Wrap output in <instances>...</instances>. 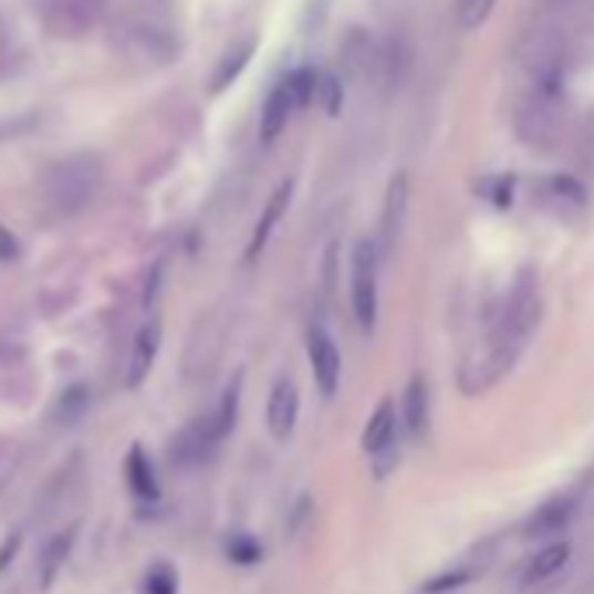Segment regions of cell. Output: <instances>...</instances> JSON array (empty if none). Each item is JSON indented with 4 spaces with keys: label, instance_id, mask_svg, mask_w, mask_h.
Masks as SVG:
<instances>
[{
    "label": "cell",
    "instance_id": "9c48e42d",
    "mask_svg": "<svg viewBox=\"0 0 594 594\" xmlns=\"http://www.w3.org/2000/svg\"><path fill=\"white\" fill-rule=\"evenodd\" d=\"M298 409H301V395L298 385L291 378H277L273 392H270V403H267V427L277 441H288L298 427Z\"/></svg>",
    "mask_w": 594,
    "mask_h": 594
},
{
    "label": "cell",
    "instance_id": "3957f363",
    "mask_svg": "<svg viewBox=\"0 0 594 594\" xmlns=\"http://www.w3.org/2000/svg\"><path fill=\"white\" fill-rule=\"evenodd\" d=\"M105 179V165L95 154H71V158L56 161L46 171V204L56 213H77L81 207H87L95 200V192Z\"/></svg>",
    "mask_w": 594,
    "mask_h": 594
},
{
    "label": "cell",
    "instance_id": "4fadbf2b",
    "mask_svg": "<svg viewBox=\"0 0 594 594\" xmlns=\"http://www.w3.org/2000/svg\"><path fill=\"white\" fill-rule=\"evenodd\" d=\"M291 192H294V179L280 183V186L273 189V196L267 200V210H262L259 225H256V235H252V241H249V249H246L249 259H256L262 249H267V241H270L273 228L283 221V213H288V207H291Z\"/></svg>",
    "mask_w": 594,
    "mask_h": 594
},
{
    "label": "cell",
    "instance_id": "4316f807",
    "mask_svg": "<svg viewBox=\"0 0 594 594\" xmlns=\"http://www.w3.org/2000/svg\"><path fill=\"white\" fill-rule=\"evenodd\" d=\"M21 256V246H18V238L11 235V228L0 225V262H14Z\"/></svg>",
    "mask_w": 594,
    "mask_h": 594
},
{
    "label": "cell",
    "instance_id": "83f0119b",
    "mask_svg": "<svg viewBox=\"0 0 594 594\" xmlns=\"http://www.w3.org/2000/svg\"><path fill=\"white\" fill-rule=\"evenodd\" d=\"M18 545H21V532H11V535L4 539V545H0V570H8L11 556L18 553Z\"/></svg>",
    "mask_w": 594,
    "mask_h": 594
},
{
    "label": "cell",
    "instance_id": "8fae6325",
    "mask_svg": "<svg viewBox=\"0 0 594 594\" xmlns=\"http://www.w3.org/2000/svg\"><path fill=\"white\" fill-rule=\"evenodd\" d=\"M577 514V497L566 493V497H553L545 500L542 508L524 521V535L528 539H549V535H560L563 528H570Z\"/></svg>",
    "mask_w": 594,
    "mask_h": 594
},
{
    "label": "cell",
    "instance_id": "603a6c76",
    "mask_svg": "<svg viewBox=\"0 0 594 594\" xmlns=\"http://www.w3.org/2000/svg\"><path fill=\"white\" fill-rule=\"evenodd\" d=\"M144 594H179V574L168 563L150 566L144 577Z\"/></svg>",
    "mask_w": 594,
    "mask_h": 594
},
{
    "label": "cell",
    "instance_id": "5b68a950",
    "mask_svg": "<svg viewBox=\"0 0 594 594\" xmlns=\"http://www.w3.org/2000/svg\"><path fill=\"white\" fill-rule=\"evenodd\" d=\"M105 18V0H42V25L56 39H81Z\"/></svg>",
    "mask_w": 594,
    "mask_h": 594
},
{
    "label": "cell",
    "instance_id": "e0dca14e",
    "mask_svg": "<svg viewBox=\"0 0 594 594\" xmlns=\"http://www.w3.org/2000/svg\"><path fill=\"white\" fill-rule=\"evenodd\" d=\"M74 535H77L74 528H67V532L53 535L50 545L42 549V556H39V587H42V591L53 587V581H56V574H60V566L67 563L71 549H74Z\"/></svg>",
    "mask_w": 594,
    "mask_h": 594
},
{
    "label": "cell",
    "instance_id": "7a4b0ae2",
    "mask_svg": "<svg viewBox=\"0 0 594 594\" xmlns=\"http://www.w3.org/2000/svg\"><path fill=\"white\" fill-rule=\"evenodd\" d=\"M113 42L126 60L144 63V67H165V63H171L175 53H179V42H175L168 18H158L140 8L126 11L116 21Z\"/></svg>",
    "mask_w": 594,
    "mask_h": 594
},
{
    "label": "cell",
    "instance_id": "484cf974",
    "mask_svg": "<svg viewBox=\"0 0 594 594\" xmlns=\"http://www.w3.org/2000/svg\"><path fill=\"white\" fill-rule=\"evenodd\" d=\"M461 584H469L466 570H458V574H441L437 581L424 584V594H445V591H455V587H461Z\"/></svg>",
    "mask_w": 594,
    "mask_h": 594
},
{
    "label": "cell",
    "instance_id": "52a82bcc",
    "mask_svg": "<svg viewBox=\"0 0 594 594\" xmlns=\"http://www.w3.org/2000/svg\"><path fill=\"white\" fill-rule=\"evenodd\" d=\"M298 95H294V87H291V81L283 77L273 92H270V98H267V105H262V119H259V140L262 144H273L277 137H283V129L291 126V119H294V113H298Z\"/></svg>",
    "mask_w": 594,
    "mask_h": 594
},
{
    "label": "cell",
    "instance_id": "cb8c5ba5",
    "mask_svg": "<svg viewBox=\"0 0 594 594\" xmlns=\"http://www.w3.org/2000/svg\"><path fill=\"white\" fill-rule=\"evenodd\" d=\"M228 560H235L241 566H252V563L262 560V545L256 539H249V535H235L228 542Z\"/></svg>",
    "mask_w": 594,
    "mask_h": 594
},
{
    "label": "cell",
    "instance_id": "9a60e30c",
    "mask_svg": "<svg viewBox=\"0 0 594 594\" xmlns=\"http://www.w3.org/2000/svg\"><path fill=\"white\" fill-rule=\"evenodd\" d=\"M427 420H430V395H427V382L420 374H413L406 395H403V424L409 430V437H424L427 434Z\"/></svg>",
    "mask_w": 594,
    "mask_h": 594
},
{
    "label": "cell",
    "instance_id": "44dd1931",
    "mask_svg": "<svg viewBox=\"0 0 594 594\" xmlns=\"http://www.w3.org/2000/svg\"><path fill=\"white\" fill-rule=\"evenodd\" d=\"M252 42H246V46H241L238 53H231V56H225L221 60V67H217V74L210 77V92H225V87L246 71V63H249V56H252Z\"/></svg>",
    "mask_w": 594,
    "mask_h": 594
},
{
    "label": "cell",
    "instance_id": "277c9868",
    "mask_svg": "<svg viewBox=\"0 0 594 594\" xmlns=\"http://www.w3.org/2000/svg\"><path fill=\"white\" fill-rule=\"evenodd\" d=\"M350 304L354 319L364 333H371L378 322V246L374 241H357L354 262H350Z\"/></svg>",
    "mask_w": 594,
    "mask_h": 594
},
{
    "label": "cell",
    "instance_id": "7402d4cb",
    "mask_svg": "<svg viewBox=\"0 0 594 594\" xmlns=\"http://www.w3.org/2000/svg\"><path fill=\"white\" fill-rule=\"evenodd\" d=\"M84 409H87V388L74 385V388H67V392L60 395L53 416H56V424H74V420H81Z\"/></svg>",
    "mask_w": 594,
    "mask_h": 594
},
{
    "label": "cell",
    "instance_id": "ac0fdd59",
    "mask_svg": "<svg viewBox=\"0 0 594 594\" xmlns=\"http://www.w3.org/2000/svg\"><path fill=\"white\" fill-rule=\"evenodd\" d=\"M126 482H129V490H134L140 500H158V476H154V466H150V458L144 455V448H129L126 455Z\"/></svg>",
    "mask_w": 594,
    "mask_h": 594
},
{
    "label": "cell",
    "instance_id": "d4e9b609",
    "mask_svg": "<svg viewBox=\"0 0 594 594\" xmlns=\"http://www.w3.org/2000/svg\"><path fill=\"white\" fill-rule=\"evenodd\" d=\"M315 102H322V108L329 116H336L340 108H343V84L336 81V77H329V74H322L319 77V98Z\"/></svg>",
    "mask_w": 594,
    "mask_h": 594
},
{
    "label": "cell",
    "instance_id": "8992f818",
    "mask_svg": "<svg viewBox=\"0 0 594 594\" xmlns=\"http://www.w3.org/2000/svg\"><path fill=\"white\" fill-rule=\"evenodd\" d=\"M308 361L322 395H336L340 388V350L322 325H308Z\"/></svg>",
    "mask_w": 594,
    "mask_h": 594
},
{
    "label": "cell",
    "instance_id": "6da1fadb",
    "mask_svg": "<svg viewBox=\"0 0 594 594\" xmlns=\"http://www.w3.org/2000/svg\"><path fill=\"white\" fill-rule=\"evenodd\" d=\"M535 322H539V288H535L532 273H524L514 283L508 304H503L493 333L472 350V354L466 357V364H461V371H458L461 392L466 395L490 392L521 357L528 333L535 329Z\"/></svg>",
    "mask_w": 594,
    "mask_h": 594
},
{
    "label": "cell",
    "instance_id": "ba28073f",
    "mask_svg": "<svg viewBox=\"0 0 594 594\" xmlns=\"http://www.w3.org/2000/svg\"><path fill=\"white\" fill-rule=\"evenodd\" d=\"M221 445V437L213 434V424H210V413L200 416V420H192L179 437L171 441V461L175 466H200L204 458H210V451Z\"/></svg>",
    "mask_w": 594,
    "mask_h": 594
},
{
    "label": "cell",
    "instance_id": "ffe728a7",
    "mask_svg": "<svg viewBox=\"0 0 594 594\" xmlns=\"http://www.w3.org/2000/svg\"><path fill=\"white\" fill-rule=\"evenodd\" d=\"M455 25L461 32H476L479 25H487V18L493 14L497 0H455Z\"/></svg>",
    "mask_w": 594,
    "mask_h": 594
},
{
    "label": "cell",
    "instance_id": "d6986e66",
    "mask_svg": "<svg viewBox=\"0 0 594 594\" xmlns=\"http://www.w3.org/2000/svg\"><path fill=\"white\" fill-rule=\"evenodd\" d=\"M238 395H241V378H235V382H231V388L221 395V403H217V409L210 413L213 434L221 437V441H225V437L235 430V420H238Z\"/></svg>",
    "mask_w": 594,
    "mask_h": 594
},
{
    "label": "cell",
    "instance_id": "2e32d148",
    "mask_svg": "<svg viewBox=\"0 0 594 594\" xmlns=\"http://www.w3.org/2000/svg\"><path fill=\"white\" fill-rule=\"evenodd\" d=\"M395 430H399V424H395V406L385 399L378 409L371 413V420L364 427V437H361L364 451L367 455H385L395 445Z\"/></svg>",
    "mask_w": 594,
    "mask_h": 594
},
{
    "label": "cell",
    "instance_id": "30bf717a",
    "mask_svg": "<svg viewBox=\"0 0 594 594\" xmlns=\"http://www.w3.org/2000/svg\"><path fill=\"white\" fill-rule=\"evenodd\" d=\"M406 210H409V175L399 171L395 179L388 183V192H385V207H382V252H392L395 241L403 235V225H406Z\"/></svg>",
    "mask_w": 594,
    "mask_h": 594
},
{
    "label": "cell",
    "instance_id": "7c38bea8",
    "mask_svg": "<svg viewBox=\"0 0 594 594\" xmlns=\"http://www.w3.org/2000/svg\"><path fill=\"white\" fill-rule=\"evenodd\" d=\"M161 346V322L150 319L144 322V329L134 336V346H129V364H126V388H140L144 378L154 367V357H158Z\"/></svg>",
    "mask_w": 594,
    "mask_h": 594
},
{
    "label": "cell",
    "instance_id": "5bb4252c",
    "mask_svg": "<svg viewBox=\"0 0 594 594\" xmlns=\"http://www.w3.org/2000/svg\"><path fill=\"white\" fill-rule=\"evenodd\" d=\"M570 553H574V549H570L566 539L535 549V556L528 560V566H524V584H542V581H549V577H556L560 570L570 563Z\"/></svg>",
    "mask_w": 594,
    "mask_h": 594
}]
</instances>
